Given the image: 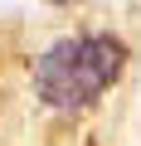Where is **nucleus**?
I'll use <instances>...</instances> for the list:
<instances>
[{"label": "nucleus", "instance_id": "nucleus-1", "mask_svg": "<svg viewBox=\"0 0 141 146\" xmlns=\"http://www.w3.org/2000/svg\"><path fill=\"white\" fill-rule=\"evenodd\" d=\"M126 68V44L107 29L68 34L34 58V98L54 112H83L112 93Z\"/></svg>", "mask_w": 141, "mask_h": 146}]
</instances>
